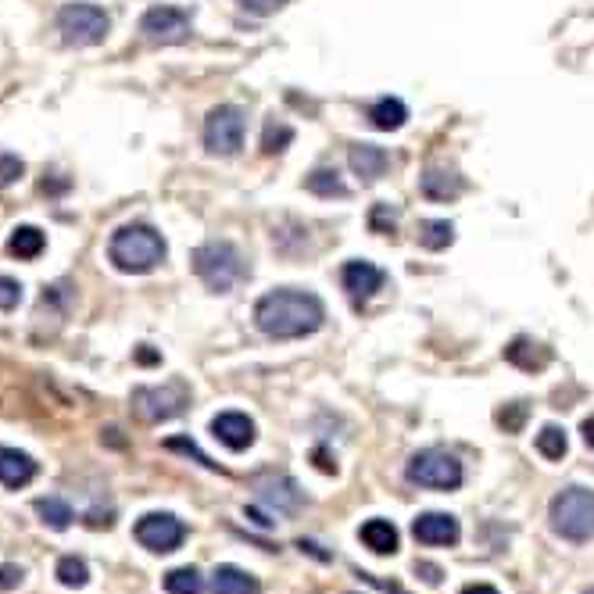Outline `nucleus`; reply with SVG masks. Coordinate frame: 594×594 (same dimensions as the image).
<instances>
[{"mask_svg": "<svg viewBox=\"0 0 594 594\" xmlns=\"http://www.w3.org/2000/svg\"><path fill=\"white\" fill-rule=\"evenodd\" d=\"M326 323V308L312 290L280 287L258 297L255 326L272 340H297L312 337Z\"/></svg>", "mask_w": 594, "mask_h": 594, "instance_id": "1", "label": "nucleus"}, {"mask_svg": "<svg viewBox=\"0 0 594 594\" xmlns=\"http://www.w3.org/2000/svg\"><path fill=\"white\" fill-rule=\"evenodd\" d=\"M108 258L119 272L140 276V272H151L162 265L165 240H162V233L154 230V226H147V222H129V226H122V230L111 237Z\"/></svg>", "mask_w": 594, "mask_h": 594, "instance_id": "2", "label": "nucleus"}, {"mask_svg": "<svg viewBox=\"0 0 594 594\" xmlns=\"http://www.w3.org/2000/svg\"><path fill=\"white\" fill-rule=\"evenodd\" d=\"M548 523L562 541L584 544L594 537V491L591 487H566L548 505Z\"/></svg>", "mask_w": 594, "mask_h": 594, "instance_id": "3", "label": "nucleus"}, {"mask_svg": "<svg viewBox=\"0 0 594 594\" xmlns=\"http://www.w3.org/2000/svg\"><path fill=\"white\" fill-rule=\"evenodd\" d=\"M194 272L201 283L215 294H226L244 280V258L230 240H208L194 251Z\"/></svg>", "mask_w": 594, "mask_h": 594, "instance_id": "4", "label": "nucleus"}, {"mask_svg": "<svg viewBox=\"0 0 594 594\" xmlns=\"http://www.w3.org/2000/svg\"><path fill=\"white\" fill-rule=\"evenodd\" d=\"M405 476L412 484L426 487V491H455L462 487V462L444 448H423L416 451L405 466Z\"/></svg>", "mask_w": 594, "mask_h": 594, "instance_id": "5", "label": "nucleus"}, {"mask_svg": "<svg viewBox=\"0 0 594 594\" xmlns=\"http://www.w3.org/2000/svg\"><path fill=\"white\" fill-rule=\"evenodd\" d=\"M111 18L97 4H65L58 11V33L68 47H94L108 36Z\"/></svg>", "mask_w": 594, "mask_h": 594, "instance_id": "6", "label": "nucleus"}, {"mask_svg": "<svg viewBox=\"0 0 594 594\" xmlns=\"http://www.w3.org/2000/svg\"><path fill=\"white\" fill-rule=\"evenodd\" d=\"M244 133H247V115L237 104H219L204 119V147L212 154H219V158H233L244 147Z\"/></svg>", "mask_w": 594, "mask_h": 594, "instance_id": "7", "label": "nucleus"}, {"mask_svg": "<svg viewBox=\"0 0 594 594\" xmlns=\"http://www.w3.org/2000/svg\"><path fill=\"white\" fill-rule=\"evenodd\" d=\"M190 394L183 383H162V387H136L133 391V412L144 423H169L187 408Z\"/></svg>", "mask_w": 594, "mask_h": 594, "instance_id": "8", "label": "nucleus"}, {"mask_svg": "<svg viewBox=\"0 0 594 594\" xmlns=\"http://www.w3.org/2000/svg\"><path fill=\"white\" fill-rule=\"evenodd\" d=\"M133 537L140 548H147V552L169 555L187 541V527H183V519H176L172 512H147V516L136 519Z\"/></svg>", "mask_w": 594, "mask_h": 594, "instance_id": "9", "label": "nucleus"}, {"mask_svg": "<svg viewBox=\"0 0 594 594\" xmlns=\"http://www.w3.org/2000/svg\"><path fill=\"white\" fill-rule=\"evenodd\" d=\"M140 33L151 43H183L190 36V11L176 4H154L140 18Z\"/></svg>", "mask_w": 594, "mask_h": 594, "instance_id": "10", "label": "nucleus"}, {"mask_svg": "<svg viewBox=\"0 0 594 594\" xmlns=\"http://www.w3.org/2000/svg\"><path fill=\"white\" fill-rule=\"evenodd\" d=\"M412 537L426 548H451V544H459L462 527L451 512H423L412 523Z\"/></svg>", "mask_w": 594, "mask_h": 594, "instance_id": "11", "label": "nucleus"}, {"mask_svg": "<svg viewBox=\"0 0 594 594\" xmlns=\"http://www.w3.org/2000/svg\"><path fill=\"white\" fill-rule=\"evenodd\" d=\"M383 283H387V272H383L380 265L365 262V258H351V262L340 269V287L348 290V297H355V301L380 294Z\"/></svg>", "mask_w": 594, "mask_h": 594, "instance_id": "12", "label": "nucleus"}, {"mask_svg": "<svg viewBox=\"0 0 594 594\" xmlns=\"http://www.w3.org/2000/svg\"><path fill=\"white\" fill-rule=\"evenodd\" d=\"M212 433L215 441L226 444L230 451H247L255 444V419L244 412H219L212 419Z\"/></svg>", "mask_w": 594, "mask_h": 594, "instance_id": "13", "label": "nucleus"}, {"mask_svg": "<svg viewBox=\"0 0 594 594\" xmlns=\"http://www.w3.org/2000/svg\"><path fill=\"white\" fill-rule=\"evenodd\" d=\"M348 162H351V172H355L362 183H376V179L387 172V165H391V154L376 144H355L348 151Z\"/></svg>", "mask_w": 594, "mask_h": 594, "instance_id": "14", "label": "nucleus"}, {"mask_svg": "<svg viewBox=\"0 0 594 594\" xmlns=\"http://www.w3.org/2000/svg\"><path fill=\"white\" fill-rule=\"evenodd\" d=\"M36 476V462L26 451L18 448H0V484L4 487H26Z\"/></svg>", "mask_w": 594, "mask_h": 594, "instance_id": "15", "label": "nucleus"}, {"mask_svg": "<svg viewBox=\"0 0 594 594\" xmlns=\"http://www.w3.org/2000/svg\"><path fill=\"white\" fill-rule=\"evenodd\" d=\"M358 537H362V544L373 555H394L398 552V541H401L398 527H394L391 519H369V523H362Z\"/></svg>", "mask_w": 594, "mask_h": 594, "instance_id": "16", "label": "nucleus"}, {"mask_svg": "<svg viewBox=\"0 0 594 594\" xmlns=\"http://www.w3.org/2000/svg\"><path fill=\"white\" fill-rule=\"evenodd\" d=\"M419 190L430 201H451V197L462 194V176L451 169H426L423 179H419Z\"/></svg>", "mask_w": 594, "mask_h": 594, "instance_id": "17", "label": "nucleus"}, {"mask_svg": "<svg viewBox=\"0 0 594 594\" xmlns=\"http://www.w3.org/2000/svg\"><path fill=\"white\" fill-rule=\"evenodd\" d=\"M212 591L215 594H258V580L240 566H219L212 573Z\"/></svg>", "mask_w": 594, "mask_h": 594, "instance_id": "18", "label": "nucleus"}, {"mask_svg": "<svg viewBox=\"0 0 594 594\" xmlns=\"http://www.w3.org/2000/svg\"><path fill=\"white\" fill-rule=\"evenodd\" d=\"M505 358H509L512 365H519V369H530V373H534V369H544V365H548L552 351L530 337H516L509 348H505Z\"/></svg>", "mask_w": 594, "mask_h": 594, "instance_id": "19", "label": "nucleus"}, {"mask_svg": "<svg viewBox=\"0 0 594 594\" xmlns=\"http://www.w3.org/2000/svg\"><path fill=\"white\" fill-rule=\"evenodd\" d=\"M369 122L383 133H391V129H401L408 122V108L401 97H380L376 104H369Z\"/></svg>", "mask_w": 594, "mask_h": 594, "instance_id": "20", "label": "nucleus"}, {"mask_svg": "<svg viewBox=\"0 0 594 594\" xmlns=\"http://www.w3.org/2000/svg\"><path fill=\"white\" fill-rule=\"evenodd\" d=\"M262 501L276 512H294L301 505V494H297V484L290 476H276V480L262 484Z\"/></svg>", "mask_w": 594, "mask_h": 594, "instance_id": "21", "label": "nucleus"}, {"mask_svg": "<svg viewBox=\"0 0 594 594\" xmlns=\"http://www.w3.org/2000/svg\"><path fill=\"white\" fill-rule=\"evenodd\" d=\"M43 247H47V237H43L36 226H18V230L11 233V240H8V251L15 258H22V262H33V258H40Z\"/></svg>", "mask_w": 594, "mask_h": 594, "instance_id": "22", "label": "nucleus"}, {"mask_svg": "<svg viewBox=\"0 0 594 594\" xmlns=\"http://www.w3.org/2000/svg\"><path fill=\"white\" fill-rule=\"evenodd\" d=\"M36 512H40V519L51 530H68L72 519H76V512H72V505L65 498H40L36 501Z\"/></svg>", "mask_w": 594, "mask_h": 594, "instance_id": "23", "label": "nucleus"}, {"mask_svg": "<svg viewBox=\"0 0 594 594\" xmlns=\"http://www.w3.org/2000/svg\"><path fill=\"white\" fill-rule=\"evenodd\" d=\"M451 240H455V226H451L448 219H426V222H419V244H423L426 251H444Z\"/></svg>", "mask_w": 594, "mask_h": 594, "instance_id": "24", "label": "nucleus"}, {"mask_svg": "<svg viewBox=\"0 0 594 594\" xmlns=\"http://www.w3.org/2000/svg\"><path fill=\"white\" fill-rule=\"evenodd\" d=\"M305 187L312 190L315 197H348V187H344V179H340L337 169H315L312 176L305 179Z\"/></svg>", "mask_w": 594, "mask_h": 594, "instance_id": "25", "label": "nucleus"}, {"mask_svg": "<svg viewBox=\"0 0 594 594\" xmlns=\"http://www.w3.org/2000/svg\"><path fill=\"white\" fill-rule=\"evenodd\" d=\"M165 591L169 594H204V580L194 566H179L165 573Z\"/></svg>", "mask_w": 594, "mask_h": 594, "instance_id": "26", "label": "nucleus"}, {"mask_svg": "<svg viewBox=\"0 0 594 594\" xmlns=\"http://www.w3.org/2000/svg\"><path fill=\"white\" fill-rule=\"evenodd\" d=\"M290 140H294V129L287 126V122L280 119H269L262 129V154H280L290 147Z\"/></svg>", "mask_w": 594, "mask_h": 594, "instance_id": "27", "label": "nucleus"}, {"mask_svg": "<svg viewBox=\"0 0 594 594\" xmlns=\"http://www.w3.org/2000/svg\"><path fill=\"white\" fill-rule=\"evenodd\" d=\"M569 441H566V430H559V426H544L541 433H537V451H541L548 462H559L562 455H566Z\"/></svg>", "mask_w": 594, "mask_h": 594, "instance_id": "28", "label": "nucleus"}, {"mask_svg": "<svg viewBox=\"0 0 594 594\" xmlns=\"http://www.w3.org/2000/svg\"><path fill=\"white\" fill-rule=\"evenodd\" d=\"M54 577H58L65 587H86V580H90V569H86V562L76 559V555H61L58 569H54Z\"/></svg>", "mask_w": 594, "mask_h": 594, "instance_id": "29", "label": "nucleus"}, {"mask_svg": "<svg viewBox=\"0 0 594 594\" xmlns=\"http://www.w3.org/2000/svg\"><path fill=\"white\" fill-rule=\"evenodd\" d=\"M22 301V283L11 280V276H0V312H11Z\"/></svg>", "mask_w": 594, "mask_h": 594, "instance_id": "30", "label": "nucleus"}, {"mask_svg": "<svg viewBox=\"0 0 594 594\" xmlns=\"http://www.w3.org/2000/svg\"><path fill=\"white\" fill-rule=\"evenodd\" d=\"M523 419H527V408L519 405V401H516V405H509V408H501V412H498V423L505 426L509 433H516L519 426H523Z\"/></svg>", "mask_w": 594, "mask_h": 594, "instance_id": "31", "label": "nucleus"}, {"mask_svg": "<svg viewBox=\"0 0 594 594\" xmlns=\"http://www.w3.org/2000/svg\"><path fill=\"white\" fill-rule=\"evenodd\" d=\"M240 8L244 11H251V15H276V11L283 8V4H287V0H237Z\"/></svg>", "mask_w": 594, "mask_h": 594, "instance_id": "32", "label": "nucleus"}, {"mask_svg": "<svg viewBox=\"0 0 594 594\" xmlns=\"http://www.w3.org/2000/svg\"><path fill=\"white\" fill-rule=\"evenodd\" d=\"M18 176H22V162L11 154H0V187H11Z\"/></svg>", "mask_w": 594, "mask_h": 594, "instance_id": "33", "label": "nucleus"}, {"mask_svg": "<svg viewBox=\"0 0 594 594\" xmlns=\"http://www.w3.org/2000/svg\"><path fill=\"white\" fill-rule=\"evenodd\" d=\"M369 222H373V230H376V233H391V230H394V222H398V215H394L391 208H387V204H376V208H373V219H369Z\"/></svg>", "mask_w": 594, "mask_h": 594, "instance_id": "34", "label": "nucleus"}, {"mask_svg": "<svg viewBox=\"0 0 594 594\" xmlns=\"http://www.w3.org/2000/svg\"><path fill=\"white\" fill-rule=\"evenodd\" d=\"M22 580H26V569H22V566H11V562H4V566H0V587H4V591L18 587Z\"/></svg>", "mask_w": 594, "mask_h": 594, "instance_id": "35", "label": "nucleus"}, {"mask_svg": "<svg viewBox=\"0 0 594 594\" xmlns=\"http://www.w3.org/2000/svg\"><path fill=\"white\" fill-rule=\"evenodd\" d=\"M416 573H423V580H426V584H430V587L441 584V569L430 566V562H416Z\"/></svg>", "mask_w": 594, "mask_h": 594, "instance_id": "36", "label": "nucleus"}, {"mask_svg": "<svg viewBox=\"0 0 594 594\" xmlns=\"http://www.w3.org/2000/svg\"><path fill=\"white\" fill-rule=\"evenodd\" d=\"M462 594H498V587H491V584H466V587H462Z\"/></svg>", "mask_w": 594, "mask_h": 594, "instance_id": "37", "label": "nucleus"}, {"mask_svg": "<svg viewBox=\"0 0 594 594\" xmlns=\"http://www.w3.org/2000/svg\"><path fill=\"white\" fill-rule=\"evenodd\" d=\"M584 441H587V448H594V416L584 419Z\"/></svg>", "mask_w": 594, "mask_h": 594, "instance_id": "38", "label": "nucleus"}, {"mask_svg": "<svg viewBox=\"0 0 594 594\" xmlns=\"http://www.w3.org/2000/svg\"><path fill=\"white\" fill-rule=\"evenodd\" d=\"M140 362H158V355H151L147 348H140Z\"/></svg>", "mask_w": 594, "mask_h": 594, "instance_id": "39", "label": "nucleus"}, {"mask_svg": "<svg viewBox=\"0 0 594 594\" xmlns=\"http://www.w3.org/2000/svg\"><path fill=\"white\" fill-rule=\"evenodd\" d=\"M584 594H594V587H587V591H584Z\"/></svg>", "mask_w": 594, "mask_h": 594, "instance_id": "40", "label": "nucleus"}]
</instances>
